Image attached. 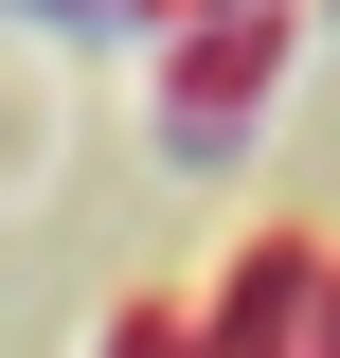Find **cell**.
Masks as SVG:
<instances>
[{"mask_svg":"<svg viewBox=\"0 0 340 358\" xmlns=\"http://www.w3.org/2000/svg\"><path fill=\"white\" fill-rule=\"evenodd\" d=\"M269 18H197V36H179V143H233L251 126V72H269Z\"/></svg>","mask_w":340,"mask_h":358,"instance_id":"6da1fadb","label":"cell"}]
</instances>
